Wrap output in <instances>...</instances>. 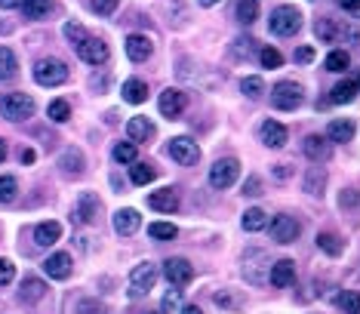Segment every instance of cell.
<instances>
[{"label": "cell", "instance_id": "cell-36", "mask_svg": "<svg viewBox=\"0 0 360 314\" xmlns=\"http://www.w3.org/2000/svg\"><path fill=\"white\" fill-rule=\"evenodd\" d=\"M317 247L324 250L326 256H339L342 253V240L335 238V234H330V231H320L317 234Z\"/></svg>", "mask_w": 360, "mask_h": 314}, {"label": "cell", "instance_id": "cell-49", "mask_svg": "<svg viewBox=\"0 0 360 314\" xmlns=\"http://www.w3.org/2000/svg\"><path fill=\"white\" fill-rule=\"evenodd\" d=\"M354 203H360V194L357 191H342V207H354Z\"/></svg>", "mask_w": 360, "mask_h": 314}, {"label": "cell", "instance_id": "cell-7", "mask_svg": "<svg viewBox=\"0 0 360 314\" xmlns=\"http://www.w3.org/2000/svg\"><path fill=\"white\" fill-rule=\"evenodd\" d=\"M77 56H81L87 65H105L108 56H111V50H108L105 41H99V37H87V41H81L74 46Z\"/></svg>", "mask_w": 360, "mask_h": 314}, {"label": "cell", "instance_id": "cell-33", "mask_svg": "<svg viewBox=\"0 0 360 314\" xmlns=\"http://www.w3.org/2000/svg\"><path fill=\"white\" fill-rule=\"evenodd\" d=\"M22 10H25L28 19H43V15H50V10H53V0H25Z\"/></svg>", "mask_w": 360, "mask_h": 314}, {"label": "cell", "instance_id": "cell-17", "mask_svg": "<svg viewBox=\"0 0 360 314\" xmlns=\"http://www.w3.org/2000/svg\"><path fill=\"white\" fill-rule=\"evenodd\" d=\"M148 207L158 210V213H176L179 210V194L173 188H163V191H154L151 198H148Z\"/></svg>", "mask_w": 360, "mask_h": 314}, {"label": "cell", "instance_id": "cell-9", "mask_svg": "<svg viewBox=\"0 0 360 314\" xmlns=\"http://www.w3.org/2000/svg\"><path fill=\"white\" fill-rule=\"evenodd\" d=\"M163 278H167L173 287H185L188 280L194 278V268L188 265V259L173 256V259H167V262H163Z\"/></svg>", "mask_w": 360, "mask_h": 314}, {"label": "cell", "instance_id": "cell-53", "mask_svg": "<svg viewBox=\"0 0 360 314\" xmlns=\"http://www.w3.org/2000/svg\"><path fill=\"white\" fill-rule=\"evenodd\" d=\"M25 0H0V10H15V6H22Z\"/></svg>", "mask_w": 360, "mask_h": 314}, {"label": "cell", "instance_id": "cell-11", "mask_svg": "<svg viewBox=\"0 0 360 314\" xmlns=\"http://www.w3.org/2000/svg\"><path fill=\"white\" fill-rule=\"evenodd\" d=\"M185 105H188V96L182 90H163L160 93V111H163V117H169V121H176V117L185 111Z\"/></svg>", "mask_w": 360, "mask_h": 314}, {"label": "cell", "instance_id": "cell-30", "mask_svg": "<svg viewBox=\"0 0 360 314\" xmlns=\"http://www.w3.org/2000/svg\"><path fill=\"white\" fill-rule=\"evenodd\" d=\"M15 68H19L15 53L10 50V46H0V81H10V77H15Z\"/></svg>", "mask_w": 360, "mask_h": 314}, {"label": "cell", "instance_id": "cell-28", "mask_svg": "<svg viewBox=\"0 0 360 314\" xmlns=\"http://www.w3.org/2000/svg\"><path fill=\"white\" fill-rule=\"evenodd\" d=\"M339 25H335V19H317L314 22V34H317V41L320 43H333L335 37H339Z\"/></svg>", "mask_w": 360, "mask_h": 314}, {"label": "cell", "instance_id": "cell-47", "mask_svg": "<svg viewBox=\"0 0 360 314\" xmlns=\"http://www.w3.org/2000/svg\"><path fill=\"white\" fill-rule=\"evenodd\" d=\"M314 59H317L314 46H299V50H296V62H302V65H311Z\"/></svg>", "mask_w": 360, "mask_h": 314}, {"label": "cell", "instance_id": "cell-10", "mask_svg": "<svg viewBox=\"0 0 360 314\" xmlns=\"http://www.w3.org/2000/svg\"><path fill=\"white\" fill-rule=\"evenodd\" d=\"M299 234H302V225L296 222L293 216L274 219V225H271V240L274 243H293V240H299Z\"/></svg>", "mask_w": 360, "mask_h": 314}, {"label": "cell", "instance_id": "cell-41", "mask_svg": "<svg viewBox=\"0 0 360 314\" xmlns=\"http://www.w3.org/2000/svg\"><path fill=\"white\" fill-rule=\"evenodd\" d=\"M240 90H244L249 99H259L265 93V83H262V77H244V81H240Z\"/></svg>", "mask_w": 360, "mask_h": 314}, {"label": "cell", "instance_id": "cell-34", "mask_svg": "<svg viewBox=\"0 0 360 314\" xmlns=\"http://www.w3.org/2000/svg\"><path fill=\"white\" fill-rule=\"evenodd\" d=\"M339 308L345 314H360V293L357 289H342L339 293Z\"/></svg>", "mask_w": 360, "mask_h": 314}, {"label": "cell", "instance_id": "cell-3", "mask_svg": "<svg viewBox=\"0 0 360 314\" xmlns=\"http://www.w3.org/2000/svg\"><path fill=\"white\" fill-rule=\"evenodd\" d=\"M271 31L277 37H293L296 31L302 28V13L296 10V6H277V10L271 13Z\"/></svg>", "mask_w": 360, "mask_h": 314}, {"label": "cell", "instance_id": "cell-25", "mask_svg": "<svg viewBox=\"0 0 360 314\" xmlns=\"http://www.w3.org/2000/svg\"><path fill=\"white\" fill-rule=\"evenodd\" d=\"M59 167H62L65 176H81L83 172V154L77 151V148H68V151L59 157Z\"/></svg>", "mask_w": 360, "mask_h": 314}, {"label": "cell", "instance_id": "cell-37", "mask_svg": "<svg viewBox=\"0 0 360 314\" xmlns=\"http://www.w3.org/2000/svg\"><path fill=\"white\" fill-rule=\"evenodd\" d=\"M324 182H326V176H324V170H317V167H311L308 170V176H305V188H308L311 194H324Z\"/></svg>", "mask_w": 360, "mask_h": 314}, {"label": "cell", "instance_id": "cell-54", "mask_svg": "<svg viewBox=\"0 0 360 314\" xmlns=\"http://www.w3.org/2000/svg\"><path fill=\"white\" fill-rule=\"evenodd\" d=\"M179 314H203V311L198 308V305H185V308H182V311H179Z\"/></svg>", "mask_w": 360, "mask_h": 314}, {"label": "cell", "instance_id": "cell-52", "mask_svg": "<svg viewBox=\"0 0 360 314\" xmlns=\"http://www.w3.org/2000/svg\"><path fill=\"white\" fill-rule=\"evenodd\" d=\"M274 179H289V167H286V163H277V167H274Z\"/></svg>", "mask_w": 360, "mask_h": 314}, {"label": "cell", "instance_id": "cell-8", "mask_svg": "<svg viewBox=\"0 0 360 314\" xmlns=\"http://www.w3.org/2000/svg\"><path fill=\"white\" fill-rule=\"evenodd\" d=\"M169 154H173V161L176 163H182V167H191V163H198L200 161V148L198 142H191L188 136H179L169 142Z\"/></svg>", "mask_w": 360, "mask_h": 314}, {"label": "cell", "instance_id": "cell-57", "mask_svg": "<svg viewBox=\"0 0 360 314\" xmlns=\"http://www.w3.org/2000/svg\"><path fill=\"white\" fill-rule=\"evenodd\" d=\"M354 83H357V90H360V74H357V77H354Z\"/></svg>", "mask_w": 360, "mask_h": 314}, {"label": "cell", "instance_id": "cell-20", "mask_svg": "<svg viewBox=\"0 0 360 314\" xmlns=\"http://www.w3.org/2000/svg\"><path fill=\"white\" fill-rule=\"evenodd\" d=\"M43 293H46V284L41 278H25L22 280V289H19V299L25 305H34L43 299Z\"/></svg>", "mask_w": 360, "mask_h": 314}, {"label": "cell", "instance_id": "cell-15", "mask_svg": "<svg viewBox=\"0 0 360 314\" xmlns=\"http://www.w3.org/2000/svg\"><path fill=\"white\" fill-rule=\"evenodd\" d=\"M43 271L50 274L53 280L71 278V256H68V253H53V256L43 262Z\"/></svg>", "mask_w": 360, "mask_h": 314}, {"label": "cell", "instance_id": "cell-1", "mask_svg": "<svg viewBox=\"0 0 360 314\" xmlns=\"http://www.w3.org/2000/svg\"><path fill=\"white\" fill-rule=\"evenodd\" d=\"M0 114L13 123L28 121V117L34 114V99L25 96V93H6V96L0 99Z\"/></svg>", "mask_w": 360, "mask_h": 314}, {"label": "cell", "instance_id": "cell-35", "mask_svg": "<svg viewBox=\"0 0 360 314\" xmlns=\"http://www.w3.org/2000/svg\"><path fill=\"white\" fill-rule=\"evenodd\" d=\"M46 114H50V121H53V123H65L68 117H71V105H68L65 99H56V102H50Z\"/></svg>", "mask_w": 360, "mask_h": 314}, {"label": "cell", "instance_id": "cell-14", "mask_svg": "<svg viewBox=\"0 0 360 314\" xmlns=\"http://www.w3.org/2000/svg\"><path fill=\"white\" fill-rule=\"evenodd\" d=\"M354 121H348V117H335V121L326 127V139L330 142H335V145H345V142H351L354 139Z\"/></svg>", "mask_w": 360, "mask_h": 314}, {"label": "cell", "instance_id": "cell-24", "mask_svg": "<svg viewBox=\"0 0 360 314\" xmlns=\"http://www.w3.org/2000/svg\"><path fill=\"white\" fill-rule=\"evenodd\" d=\"M123 99H127L130 105H142L148 99V83L139 81V77H130V81L123 83Z\"/></svg>", "mask_w": 360, "mask_h": 314}, {"label": "cell", "instance_id": "cell-16", "mask_svg": "<svg viewBox=\"0 0 360 314\" xmlns=\"http://www.w3.org/2000/svg\"><path fill=\"white\" fill-rule=\"evenodd\" d=\"M271 284L277 289H286L296 284V265L289 259H280V262L271 265Z\"/></svg>", "mask_w": 360, "mask_h": 314}, {"label": "cell", "instance_id": "cell-4", "mask_svg": "<svg viewBox=\"0 0 360 314\" xmlns=\"http://www.w3.org/2000/svg\"><path fill=\"white\" fill-rule=\"evenodd\" d=\"M34 81L41 86H59L68 81V65L62 59H41L34 65Z\"/></svg>", "mask_w": 360, "mask_h": 314}, {"label": "cell", "instance_id": "cell-39", "mask_svg": "<svg viewBox=\"0 0 360 314\" xmlns=\"http://www.w3.org/2000/svg\"><path fill=\"white\" fill-rule=\"evenodd\" d=\"M19 194V182L13 176H0V203H13Z\"/></svg>", "mask_w": 360, "mask_h": 314}, {"label": "cell", "instance_id": "cell-56", "mask_svg": "<svg viewBox=\"0 0 360 314\" xmlns=\"http://www.w3.org/2000/svg\"><path fill=\"white\" fill-rule=\"evenodd\" d=\"M4 157H6V142L0 139V161H4Z\"/></svg>", "mask_w": 360, "mask_h": 314}, {"label": "cell", "instance_id": "cell-50", "mask_svg": "<svg viewBox=\"0 0 360 314\" xmlns=\"http://www.w3.org/2000/svg\"><path fill=\"white\" fill-rule=\"evenodd\" d=\"M244 194H247V198H256V194H262V191H259V179H256V176L249 179V182L244 185Z\"/></svg>", "mask_w": 360, "mask_h": 314}, {"label": "cell", "instance_id": "cell-45", "mask_svg": "<svg viewBox=\"0 0 360 314\" xmlns=\"http://www.w3.org/2000/svg\"><path fill=\"white\" fill-rule=\"evenodd\" d=\"M13 278H15V265L10 259H0V287L13 284Z\"/></svg>", "mask_w": 360, "mask_h": 314}, {"label": "cell", "instance_id": "cell-26", "mask_svg": "<svg viewBox=\"0 0 360 314\" xmlns=\"http://www.w3.org/2000/svg\"><path fill=\"white\" fill-rule=\"evenodd\" d=\"M357 83L354 81H345V83H335L330 90V102H335V105H348V102H354L357 96Z\"/></svg>", "mask_w": 360, "mask_h": 314}, {"label": "cell", "instance_id": "cell-32", "mask_svg": "<svg viewBox=\"0 0 360 314\" xmlns=\"http://www.w3.org/2000/svg\"><path fill=\"white\" fill-rule=\"evenodd\" d=\"M348 65H351V56L345 50H333L330 56H326V71H333V74L348 71Z\"/></svg>", "mask_w": 360, "mask_h": 314}, {"label": "cell", "instance_id": "cell-51", "mask_svg": "<svg viewBox=\"0 0 360 314\" xmlns=\"http://www.w3.org/2000/svg\"><path fill=\"white\" fill-rule=\"evenodd\" d=\"M179 305V289H173V293L167 296V299H163V311H169V308H176Z\"/></svg>", "mask_w": 360, "mask_h": 314}, {"label": "cell", "instance_id": "cell-27", "mask_svg": "<svg viewBox=\"0 0 360 314\" xmlns=\"http://www.w3.org/2000/svg\"><path fill=\"white\" fill-rule=\"evenodd\" d=\"M240 25H253L259 19V0H237V10H234Z\"/></svg>", "mask_w": 360, "mask_h": 314}, {"label": "cell", "instance_id": "cell-23", "mask_svg": "<svg viewBox=\"0 0 360 314\" xmlns=\"http://www.w3.org/2000/svg\"><path fill=\"white\" fill-rule=\"evenodd\" d=\"M62 238V225L59 222H41L34 228V240H37V247H53Z\"/></svg>", "mask_w": 360, "mask_h": 314}, {"label": "cell", "instance_id": "cell-31", "mask_svg": "<svg viewBox=\"0 0 360 314\" xmlns=\"http://www.w3.org/2000/svg\"><path fill=\"white\" fill-rule=\"evenodd\" d=\"M154 176H158V170L151 167V163H136L132 161V167H130V179L136 185H148V182H154Z\"/></svg>", "mask_w": 360, "mask_h": 314}, {"label": "cell", "instance_id": "cell-21", "mask_svg": "<svg viewBox=\"0 0 360 314\" xmlns=\"http://www.w3.org/2000/svg\"><path fill=\"white\" fill-rule=\"evenodd\" d=\"M127 132H130L132 142H148V139L154 136V127H151V121H148V117H130Z\"/></svg>", "mask_w": 360, "mask_h": 314}, {"label": "cell", "instance_id": "cell-2", "mask_svg": "<svg viewBox=\"0 0 360 314\" xmlns=\"http://www.w3.org/2000/svg\"><path fill=\"white\" fill-rule=\"evenodd\" d=\"M302 102H305V90H302V83H296V81H280L271 93V105L277 108V111H296Z\"/></svg>", "mask_w": 360, "mask_h": 314}, {"label": "cell", "instance_id": "cell-48", "mask_svg": "<svg viewBox=\"0 0 360 314\" xmlns=\"http://www.w3.org/2000/svg\"><path fill=\"white\" fill-rule=\"evenodd\" d=\"M342 10H345V13H351V15H354V19H360V0H342Z\"/></svg>", "mask_w": 360, "mask_h": 314}, {"label": "cell", "instance_id": "cell-44", "mask_svg": "<svg viewBox=\"0 0 360 314\" xmlns=\"http://www.w3.org/2000/svg\"><path fill=\"white\" fill-rule=\"evenodd\" d=\"M77 314H108V311H105V305L96 299H81L77 302Z\"/></svg>", "mask_w": 360, "mask_h": 314}, {"label": "cell", "instance_id": "cell-42", "mask_svg": "<svg viewBox=\"0 0 360 314\" xmlns=\"http://www.w3.org/2000/svg\"><path fill=\"white\" fill-rule=\"evenodd\" d=\"M114 161L117 163H132V161H136V145H132V142L114 145Z\"/></svg>", "mask_w": 360, "mask_h": 314}, {"label": "cell", "instance_id": "cell-29", "mask_svg": "<svg viewBox=\"0 0 360 314\" xmlns=\"http://www.w3.org/2000/svg\"><path fill=\"white\" fill-rule=\"evenodd\" d=\"M240 225H244L247 231H262L265 225H268V213H265V210H259V207H253V210H247V213H244Z\"/></svg>", "mask_w": 360, "mask_h": 314}, {"label": "cell", "instance_id": "cell-43", "mask_svg": "<svg viewBox=\"0 0 360 314\" xmlns=\"http://www.w3.org/2000/svg\"><path fill=\"white\" fill-rule=\"evenodd\" d=\"M65 37H68V41H71V43L77 46L81 41H87L90 34H87V28H83L81 22H68V25H65Z\"/></svg>", "mask_w": 360, "mask_h": 314}, {"label": "cell", "instance_id": "cell-13", "mask_svg": "<svg viewBox=\"0 0 360 314\" xmlns=\"http://www.w3.org/2000/svg\"><path fill=\"white\" fill-rule=\"evenodd\" d=\"M151 53H154L151 37H145V34H130L127 37V56L132 62H148L151 59Z\"/></svg>", "mask_w": 360, "mask_h": 314}, {"label": "cell", "instance_id": "cell-5", "mask_svg": "<svg viewBox=\"0 0 360 314\" xmlns=\"http://www.w3.org/2000/svg\"><path fill=\"white\" fill-rule=\"evenodd\" d=\"M154 280H158V265L154 262H139L136 268L130 271V296L132 299L145 296L148 289L154 287Z\"/></svg>", "mask_w": 360, "mask_h": 314}, {"label": "cell", "instance_id": "cell-38", "mask_svg": "<svg viewBox=\"0 0 360 314\" xmlns=\"http://www.w3.org/2000/svg\"><path fill=\"white\" fill-rule=\"evenodd\" d=\"M148 234H151L154 240H173L176 234H179V228L173 222H154L151 228H148Z\"/></svg>", "mask_w": 360, "mask_h": 314}, {"label": "cell", "instance_id": "cell-18", "mask_svg": "<svg viewBox=\"0 0 360 314\" xmlns=\"http://www.w3.org/2000/svg\"><path fill=\"white\" fill-rule=\"evenodd\" d=\"M286 139H289V132H286L284 123H277V121H265L262 123V142L268 148H284Z\"/></svg>", "mask_w": 360, "mask_h": 314}, {"label": "cell", "instance_id": "cell-12", "mask_svg": "<svg viewBox=\"0 0 360 314\" xmlns=\"http://www.w3.org/2000/svg\"><path fill=\"white\" fill-rule=\"evenodd\" d=\"M139 225H142V219H139L136 210L123 207V210H117V213H114V231L120 234V238H130V234H136Z\"/></svg>", "mask_w": 360, "mask_h": 314}, {"label": "cell", "instance_id": "cell-55", "mask_svg": "<svg viewBox=\"0 0 360 314\" xmlns=\"http://www.w3.org/2000/svg\"><path fill=\"white\" fill-rule=\"evenodd\" d=\"M198 4H200V6H207V10H209V6H216V4H222V0H198Z\"/></svg>", "mask_w": 360, "mask_h": 314}, {"label": "cell", "instance_id": "cell-46", "mask_svg": "<svg viewBox=\"0 0 360 314\" xmlns=\"http://www.w3.org/2000/svg\"><path fill=\"white\" fill-rule=\"evenodd\" d=\"M117 4H120V0H90V6H92V10H96L99 15H111V13L117 10Z\"/></svg>", "mask_w": 360, "mask_h": 314}, {"label": "cell", "instance_id": "cell-58", "mask_svg": "<svg viewBox=\"0 0 360 314\" xmlns=\"http://www.w3.org/2000/svg\"><path fill=\"white\" fill-rule=\"evenodd\" d=\"M339 4H342V0H339Z\"/></svg>", "mask_w": 360, "mask_h": 314}, {"label": "cell", "instance_id": "cell-40", "mask_svg": "<svg viewBox=\"0 0 360 314\" xmlns=\"http://www.w3.org/2000/svg\"><path fill=\"white\" fill-rule=\"evenodd\" d=\"M259 62H262V68H280V65H284V56H280L274 46H262V50H259Z\"/></svg>", "mask_w": 360, "mask_h": 314}, {"label": "cell", "instance_id": "cell-19", "mask_svg": "<svg viewBox=\"0 0 360 314\" xmlns=\"http://www.w3.org/2000/svg\"><path fill=\"white\" fill-rule=\"evenodd\" d=\"M99 210H102V203H99L96 194H92V191L81 194V200H77V219H81V222H96Z\"/></svg>", "mask_w": 360, "mask_h": 314}, {"label": "cell", "instance_id": "cell-6", "mask_svg": "<svg viewBox=\"0 0 360 314\" xmlns=\"http://www.w3.org/2000/svg\"><path fill=\"white\" fill-rule=\"evenodd\" d=\"M237 176H240V163L234 161V157H222V161H216L213 170H209V185L225 191V188H231L237 182Z\"/></svg>", "mask_w": 360, "mask_h": 314}, {"label": "cell", "instance_id": "cell-22", "mask_svg": "<svg viewBox=\"0 0 360 314\" xmlns=\"http://www.w3.org/2000/svg\"><path fill=\"white\" fill-rule=\"evenodd\" d=\"M330 148H333V142L330 139H324V136H308L305 139V154H308L311 161H326V157H330Z\"/></svg>", "mask_w": 360, "mask_h": 314}]
</instances>
